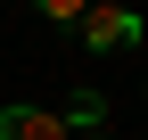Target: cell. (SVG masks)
Instances as JSON below:
<instances>
[{
  "label": "cell",
  "instance_id": "1",
  "mask_svg": "<svg viewBox=\"0 0 148 140\" xmlns=\"http://www.w3.org/2000/svg\"><path fill=\"white\" fill-rule=\"evenodd\" d=\"M74 25H82L90 49H132V41H140V8H123V0H90Z\"/></svg>",
  "mask_w": 148,
  "mask_h": 140
},
{
  "label": "cell",
  "instance_id": "4",
  "mask_svg": "<svg viewBox=\"0 0 148 140\" xmlns=\"http://www.w3.org/2000/svg\"><path fill=\"white\" fill-rule=\"evenodd\" d=\"M82 140H107V132H82Z\"/></svg>",
  "mask_w": 148,
  "mask_h": 140
},
{
  "label": "cell",
  "instance_id": "3",
  "mask_svg": "<svg viewBox=\"0 0 148 140\" xmlns=\"http://www.w3.org/2000/svg\"><path fill=\"white\" fill-rule=\"evenodd\" d=\"M33 8H41V16H49V25H74V16H82V8H90V0H33Z\"/></svg>",
  "mask_w": 148,
  "mask_h": 140
},
{
  "label": "cell",
  "instance_id": "2",
  "mask_svg": "<svg viewBox=\"0 0 148 140\" xmlns=\"http://www.w3.org/2000/svg\"><path fill=\"white\" fill-rule=\"evenodd\" d=\"M0 140H74L66 107H0Z\"/></svg>",
  "mask_w": 148,
  "mask_h": 140
}]
</instances>
